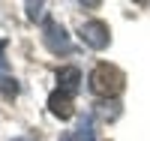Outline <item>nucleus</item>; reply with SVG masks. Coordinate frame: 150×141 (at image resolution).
<instances>
[{"label":"nucleus","instance_id":"7ed1b4c3","mask_svg":"<svg viewBox=\"0 0 150 141\" xmlns=\"http://www.w3.org/2000/svg\"><path fill=\"white\" fill-rule=\"evenodd\" d=\"M81 39H84V45H90L93 51H102L111 42V30H108L105 21H87V24H81Z\"/></svg>","mask_w":150,"mask_h":141},{"label":"nucleus","instance_id":"9d476101","mask_svg":"<svg viewBox=\"0 0 150 141\" xmlns=\"http://www.w3.org/2000/svg\"><path fill=\"white\" fill-rule=\"evenodd\" d=\"M3 51H6V42H0V66L6 63V60H3Z\"/></svg>","mask_w":150,"mask_h":141},{"label":"nucleus","instance_id":"f257e3e1","mask_svg":"<svg viewBox=\"0 0 150 141\" xmlns=\"http://www.w3.org/2000/svg\"><path fill=\"white\" fill-rule=\"evenodd\" d=\"M90 93L93 96H117L123 90V72L117 66H111V63H99V66L90 72Z\"/></svg>","mask_w":150,"mask_h":141},{"label":"nucleus","instance_id":"1a4fd4ad","mask_svg":"<svg viewBox=\"0 0 150 141\" xmlns=\"http://www.w3.org/2000/svg\"><path fill=\"white\" fill-rule=\"evenodd\" d=\"M60 141H78V138H75L72 132H63V135H60Z\"/></svg>","mask_w":150,"mask_h":141},{"label":"nucleus","instance_id":"9b49d317","mask_svg":"<svg viewBox=\"0 0 150 141\" xmlns=\"http://www.w3.org/2000/svg\"><path fill=\"white\" fill-rule=\"evenodd\" d=\"M15 141H33V138H15Z\"/></svg>","mask_w":150,"mask_h":141},{"label":"nucleus","instance_id":"0eeeda50","mask_svg":"<svg viewBox=\"0 0 150 141\" xmlns=\"http://www.w3.org/2000/svg\"><path fill=\"white\" fill-rule=\"evenodd\" d=\"M0 93L6 99H15L18 96V81L15 78H0Z\"/></svg>","mask_w":150,"mask_h":141},{"label":"nucleus","instance_id":"423d86ee","mask_svg":"<svg viewBox=\"0 0 150 141\" xmlns=\"http://www.w3.org/2000/svg\"><path fill=\"white\" fill-rule=\"evenodd\" d=\"M78 141H96V132H93V117L84 114L81 123H78Z\"/></svg>","mask_w":150,"mask_h":141},{"label":"nucleus","instance_id":"20e7f679","mask_svg":"<svg viewBox=\"0 0 150 141\" xmlns=\"http://www.w3.org/2000/svg\"><path fill=\"white\" fill-rule=\"evenodd\" d=\"M48 111H51L54 117H60V120H69L72 117V96L63 93V90H54L48 96Z\"/></svg>","mask_w":150,"mask_h":141},{"label":"nucleus","instance_id":"39448f33","mask_svg":"<svg viewBox=\"0 0 150 141\" xmlns=\"http://www.w3.org/2000/svg\"><path fill=\"white\" fill-rule=\"evenodd\" d=\"M57 90H63V93H69V96H75L78 93V87H81V72H78V66H63L57 72Z\"/></svg>","mask_w":150,"mask_h":141},{"label":"nucleus","instance_id":"6e6552de","mask_svg":"<svg viewBox=\"0 0 150 141\" xmlns=\"http://www.w3.org/2000/svg\"><path fill=\"white\" fill-rule=\"evenodd\" d=\"M42 3H27V15H30V21H36V18H42Z\"/></svg>","mask_w":150,"mask_h":141},{"label":"nucleus","instance_id":"f03ea898","mask_svg":"<svg viewBox=\"0 0 150 141\" xmlns=\"http://www.w3.org/2000/svg\"><path fill=\"white\" fill-rule=\"evenodd\" d=\"M42 42L48 51H54V54H69L72 51V39L63 24H57L54 18H45L42 21Z\"/></svg>","mask_w":150,"mask_h":141}]
</instances>
